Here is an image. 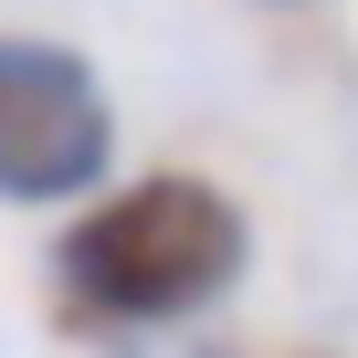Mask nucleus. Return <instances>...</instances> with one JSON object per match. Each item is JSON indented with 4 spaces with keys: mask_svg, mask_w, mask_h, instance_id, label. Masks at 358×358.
<instances>
[{
    "mask_svg": "<svg viewBox=\"0 0 358 358\" xmlns=\"http://www.w3.org/2000/svg\"><path fill=\"white\" fill-rule=\"evenodd\" d=\"M106 169H116L106 74H95L74 43L0 32V201H11V211L95 201Z\"/></svg>",
    "mask_w": 358,
    "mask_h": 358,
    "instance_id": "nucleus-2",
    "label": "nucleus"
},
{
    "mask_svg": "<svg viewBox=\"0 0 358 358\" xmlns=\"http://www.w3.org/2000/svg\"><path fill=\"white\" fill-rule=\"evenodd\" d=\"M243 264H253V222L222 179L201 169L106 179L53 243V316L74 337H158L211 316L243 285Z\"/></svg>",
    "mask_w": 358,
    "mask_h": 358,
    "instance_id": "nucleus-1",
    "label": "nucleus"
}]
</instances>
